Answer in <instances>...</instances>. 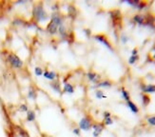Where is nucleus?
I'll list each match as a JSON object with an SVG mask.
<instances>
[{
  "instance_id": "obj_1",
  "label": "nucleus",
  "mask_w": 155,
  "mask_h": 137,
  "mask_svg": "<svg viewBox=\"0 0 155 137\" xmlns=\"http://www.w3.org/2000/svg\"><path fill=\"white\" fill-rule=\"evenodd\" d=\"M50 18L49 13L46 12L44 8V3L42 1L35 2L32 6L31 12V22L38 24L40 22L47 21Z\"/></svg>"
},
{
  "instance_id": "obj_2",
  "label": "nucleus",
  "mask_w": 155,
  "mask_h": 137,
  "mask_svg": "<svg viewBox=\"0 0 155 137\" xmlns=\"http://www.w3.org/2000/svg\"><path fill=\"white\" fill-rule=\"evenodd\" d=\"M7 62H8L12 68H17V70L22 68L24 66L23 60L15 52H9L8 53V55H7Z\"/></svg>"
},
{
  "instance_id": "obj_3",
  "label": "nucleus",
  "mask_w": 155,
  "mask_h": 137,
  "mask_svg": "<svg viewBox=\"0 0 155 137\" xmlns=\"http://www.w3.org/2000/svg\"><path fill=\"white\" fill-rule=\"evenodd\" d=\"M92 125H93V119L91 115L83 116L78 122V128L81 131H84V132H89L90 129H91Z\"/></svg>"
},
{
  "instance_id": "obj_4",
  "label": "nucleus",
  "mask_w": 155,
  "mask_h": 137,
  "mask_svg": "<svg viewBox=\"0 0 155 137\" xmlns=\"http://www.w3.org/2000/svg\"><path fill=\"white\" fill-rule=\"evenodd\" d=\"M93 38L95 39L97 42H99L100 44H102V45H104L106 48H107L110 51H114V49H113V46H112V44L110 43V41L109 40V38H107L105 34H103V33H99V34H95V35L93 36Z\"/></svg>"
},
{
  "instance_id": "obj_5",
  "label": "nucleus",
  "mask_w": 155,
  "mask_h": 137,
  "mask_svg": "<svg viewBox=\"0 0 155 137\" xmlns=\"http://www.w3.org/2000/svg\"><path fill=\"white\" fill-rule=\"evenodd\" d=\"M110 15L112 20L113 27L121 28V26H122V15H121V12L119 10H113L110 12Z\"/></svg>"
},
{
  "instance_id": "obj_6",
  "label": "nucleus",
  "mask_w": 155,
  "mask_h": 137,
  "mask_svg": "<svg viewBox=\"0 0 155 137\" xmlns=\"http://www.w3.org/2000/svg\"><path fill=\"white\" fill-rule=\"evenodd\" d=\"M58 29H59V26L53 21L52 19H51L49 23L46 26V32L49 34H51V35H55V34H57Z\"/></svg>"
},
{
  "instance_id": "obj_7",
  "label": "nucleus",
  "mask_w": 155,
  "mask_h": 137,
  "mask_svg": "<svg viewBox=\"0 0 155 137\" xmlns=\"http://www.w3.org/2000/svg\"><path fill=\"white\" fill-rule=\"evenodd\" d=\"M104 124L103 123H93L92 125V134L94 137H100L104 131Z\"/></svg>"
},
{
  "instance_id": "obj_8",
  "label": "nucleus",
  "mask_w": 155,
  "mask_h": 137,
  "mask_svg": "<svg viewBox=\"0 0 155 137\" xmlns=\"http://www.w3.org/2000/svg\"><path fill=\"white\" fill-rule=\"evenodd\" d=\"M87 78L89 79L91 82H92L93 84L96 85V84H98L99 82L101 81V75L98 74L95 72L90 71V72H87Z\"/></svg>"
},
{
  "instance_id": "obj_9",
  "label": "nucleus",
  "mask_w": 155,
  "mask_h": 137,
  "mask_svg": "<svg viewBox=\"0 0 155 137\" xmlns=\"http://www.w3.org/2000/svg\"><path fill=\"white\" fill-rule=\"evenodd\" d=\"M68 16L72 20L76 19V17L78 16V10L75 7V5H73L72 3L69 4L68 6Z\"/></svg>"
},
{
  "instance_id": "obj_10",
  "label": "nucleus",
  "mask_w": 155,
  "mask_h": 137,
  "mask_svg": "<svg viewBox=\"0 0 155 137\" xmlns=\"http://www.w3.org/2000/svg\"><path fill=\"white\" fill-rule=\"evenodd\" d=\"M15 131L16 132V135H18L19 137H31L28 131L20 125H15Z\"/></svg>"
},
{
  "instance_id": "obj_11",
  "label": "nucleus",
  "mask_w": 155,
  "mask_h": 137,
  "mask_svg": "<svg viewBox=\"0 0 155 137\" xmlns=\"http://www.w3.org/2000/svg\"><path fill=\"white\" fill-rule=\"evenodd\" d=\"M43 76L46 78V79H48V80H50L51 82V81H54V80H56L57 79V77H58V74L55 72H53V71H49V70H46L44 71V72H43Z\"/></svg>"
},
{
  "instance_id": "obj_12",
  "label": "nucleus",
  "mask_w": 155,
  "mask_h": 137,
  "mask_svg": "<svg viewBox=\"0 0 155 137\" xmlns=\"http://www.w3.org/2000/svg\"><path fill=\"white\" fill-rule=\"evenodd\" d=\"M75 89L73 87L72 84L67 82V83H64L62 86V93H69V94H72L74 93Z\"/></svg>"
},
{
  "instance_id": "obj_13",
  "label": "nucleus",
  "mask_w": 155,
  "mask_h": 137,
  "mask_svg": "<svg viewBox=\"0 0 155 137\" xmlns=\"http://www.w3.org/2000/svg\"><path fill=\"white\" fill-rule=\"evenodd\" d=\"M132 20L134 23L138 24L139 26H145V21H146V16L141 13H137V15H133Z\"/></svg>"
},
{
  "instance_id": "obj_14",
  "label": "nucleus",
  "mask_w": 155,
  "mask_h": 137,
  "mask_svg": "<svg viewBox=\"0 0 155 137\" xmlns=\"http://www.w3.org/2000/svg\"><path fill=\"white\" fill-rule=\"evenodd\" d=\"M50 87L52 89L53 91L57 93H61L62 94V86H61V83L56 79L54 81H51L50 83Z\"/></svg>"
},
{
  "instance_id": "obj_15",
  "label": "nucleus",
  "mask_w": 155,
  "mask_h": 137,
  "mask_svg": "<svg viewBox=\"0 0 155 137\" xmlns=\"http://www.w3.org/2000/svg\"><path fill=\"white\" fill-rule=\"evenodd\" d=\"M141 89H142L143 93H146V94H150V93L155 92V85H153V84L142 85L141 86Z\"/></svg>"
},
{
  "instance_id": "obj_16",
  "label": "nucleus",
  "mask_w": 155,
  "mask_h": 137,
  "mask_svg": "<svg viewBox=\"0 0 155 137\" xmlns=\"http://www.w3.org/2000/svg\"><path fill=\"white\" fill-rule=\"evenodd\" d=\"M28 98L31 100H36L37 98V90L35 86H30L28 90Z\"/></svg>"
},
{
  "instance_id": "obj_17",
  "label": "nucleus",
  "mask_w": 155,
  "mask_h": 137,
  "mask_svg": "<svg viewBox=\"0 0 155 137\" xmlns=\"http://www.w3.org/2000/svg\"><path fill=\"white\" fill-rule=\"evenodd\" d=\"M127 107L130 109V111L132 112V113H134V114H137V113H139V112H140V109H139V108L137 107V105L135 104L134 102H132L131 100H130V101H127Z\"/></svg>"
},
{
  "instance_id": "obj_18",
  "label": "nucleus",
  "mask_w": 155,
  "mask_h": 137,
  "mask_svg": "<svg viewBox=\"0 0 155 137\" xmlns=\"http://www.w3.org/2000/svg\"><path fill=\"white\" fill-rule=\"evenodd\" d=\"M35 119H36V112L35 111H32V109H29L26 114L27 122H33L35 121Z\"/></svg>"
},
{
  "instance_id": "obj_19",
  "label": "nucleus",
  "mask_w": 155,
  "mask_h": 137,
  "mask_svg": "<svg viewBox=\"0 0 155 137\" xmlns=\"http://www.w3.org/2000/svg\"><path fill=\"white\" fill-rule=\"evenodd\" d=\"M96 88H110L112 86V82L110 80H104V81H100L98 84L95 85Z\"/></svg>"
},
{
  "instance_id": "obj_20",
  "label": "nucleus",
  "mask_w": 155,
  "mask_h": 137,
  "mask_svg": "<svg viewBox=\"0 0 155 137\" xmlns=\"http://www.w3.org/2000/svg\"><path fill=\"white\" fill-rule=\"evenodd\" d=\"M120 91H121V94H122L123 99H124L126 102H127V101H130V92H127L124 87L121 88V89H120Z\"/></svg>"
},
{
  "instance_id": "obj_21",
  "label": "nucleus",
  "mask_w": 155,
  "mask_h": 137,
  "mask_svg": "<svg viewBox=\"0 0 155 137\" xmlns=\"http://www.w3.org/2000/svg\"><path fill=\"white\" fill-rule=\"evenodd\" d=\"M150 102H151V99L150 97V95L146 94V93H143L142 94V104H143V106L144 107L149 106L150 104Z\"/></svg>"
},
{
  "instance_id": "obj_22",
  "label": "nucleus",
  "mask_w": 155,
  "mask_h": 137,
  "mask_svg": "<svg viewBox=\"0 0 155 137\" xmlns=\"http://www.w3.org/2000/svg\"><path fill=\"white\" fill-rule=\"evenodd\" d=\"M95 96H96V98L97 99H105V98H107V95L104 93V92L103 91H101V90H97L96 92H95Z\"/></svg>"
},
{
  "instance_id": "obj_23",
  "label": "nucleus",
  "mask_w": 155,
  "mask_h": 137,
  "mask_svg": "<svg viewBox=\"0 0 155 137\" xmlns=\"http://www.w3.org/2000/svg\"><path fill=\"white\" fill-rule=\"evenodd\" d=\"M138 60H139V55H130V57L129 58V64L134 65Z\"/></svg>"
},
{
  "instance_id": "obj_24",
  "label": "nucleus",
  "mask_w": 155,
  "mask_h": 137,
  "mask_svg": "<svg viewBox=\"0 0 155 137\" xmlns=\"http://www.w3.org/2000/svg\"><path fill=\"white\" fill-rule=\"evenodd\" d=\"M18 111L20 112H26L27 113V112L29 111V107L27 104H21V105L18 106Z\"/></svg>"
},
{
  "instance_id": "obj_25",
  "label": "nucleus",
  "mask_w": 155,
  "mask_h": 137,
  "mask_svg": "<svg viewBox=\"0 0 155 137\" xmlns=\"http://www.w3.org/2000/svg\"><path fill=\"white\" fill-rule=\"evenodd\" d=\"M147 124L151 127H155V115H151V116H149L147 119Z\"/></svg>"
},
{
  "instance_id": "obj_26",
  "label": "nucleus",
  "mask_w": 155,
  "mask_h": 137,
  "mask_svg": "<svg viewBox=\"0 0 155 137\" xmlns=\"http://www.w3.org/2000/svg\"><path fill=\"white\" fill-rule=\"evenodd\" d=\"M43 68H41V67H35V75L36 76H42L43 75Z\"/></svg>"
},
{
  "instance_id": "obj_27",
  "label": "nucleus",
  "mask_w": 155,
  "mask_h": 137,
  "mask_svg": "<svg viewBox=\"0 0 155 137\" xmlns=\"http://www.w3.org/2000/svg\"><path fill=\"white\" fill-rule=\"evenodd\" d=\"M147 5V3L145 2V1H139L138 5H137V7H136V9H137L138 11H142V10H144V9L146 8Z\"/></svg>"
},
{
  "instance_id": "obj_28",
  "label": "nucleus",
  "mask_w": 155,
  "mask_h": 137,
  "mask_svg": "<svg viewBox=\"0 0 155 137\" xmlns=\"http://www.w3.org/2000/svg\"><path fill=\"white\" fill-rule=\"evenodd\" d=\"M113 119L111 117H109V118H104V121H103V124L104 126H110L113 124Z\"/></svg>"
},
{
  "instance_id": "obj_29",
  "label": "nucleus",
  "mask_w": 155,
  "mask_h": 137,
  "mask_svg": "<svg viewBox=\"0 0 155 137\" xmlns=\"http://www.w3.org/2000/svg\"><path fill=\"white\" fill-rule=\"evenodd\" d=\"M23 23H25L21 18H15V20L12 21L13 25H22Z\"/></svg>"
},
{
  "instance_id": "obj_30",
  "label": "nucleus",
  "mask_w": 155,
  "mask_h": 137,
  "mask_svg": "<svg viewBox=\"0 0 155 137\" xmlns=\"http://www.w3.org/2000/svg\"><path fill=\"white\" fill-rule=\"evenodd\" d=\"M121 41H122L123 44H127V42L129 41V37H127L126 34H122V35H121Z\"/></svg>"
},
{
  "instance_id": "obj_31",
  "label": "nucleus",
  "mask_w": 155,
  "mask_h": 137,
  "mask_svg": "<svg viewBox=\"0 0 155 137\" xmlns=\"http://www.w3.org/2000/svg\"><path fill=\"white\" fill-rule=\"evenodd\" d=\"M72 132H73V134H75V135L79 136L80 133H81V129H80L79 128H73V129H72Z\"/></svg>"
},
{
  "instance_id": "obj_32",
  "label": "nucleus",
  "mask_w": 155,
  "mask_h": 137,
  "mask_svg": "<svg viewBox=\"0 0 155 137\" xmlns=\"http://www.w3.org/2000/svg\"><path fill=\"white\" fill-rule=\"evenodd\" d=\"M84 33L86 34V36H87V37H90V36L91 35V32L90 29H85V30H84Z\"/></svg>"
},
{
  "instance_id": "obj_33",
  "label": "nucleus",
  "mask_w": 155,
  "mask_h": 137,
  "mask_svg": "<svg viewBox=\"0 0 155 137\" xmlns=\"http://www.w3.org/2000/svg\"><path fill=\"white\" fill-rule=\"evenodd\" d=\"M103 116H104V118H109V117H111V113L110 112H104Z\"/></svg>"
},
{
  "instance_id": "obj_34",
  "label": "nucleus",
  "mask_w": 155,
  "mask_h": 137,
  "mask_svg": "<svg viewBox=\"0 0 155 137\" xmlns=\"http://www.w3.org/2000/svg\"><path fill=\"white\" fill-rule=\"evenodd\" d=\"M131 55H138V49L137 48H134L131 51Z\"/></svg>"
},
{
  "instance_id": "obj_35",
  "label": "nucleus",
  "mask_w": 155,
  "mask_h": 137,
  "mask_svg": "<svg viewBox=\"0 0 155 137\" xmlns=\"http://www.w3.org/2000/svg\"><path fill=\"white\" fill-rule=\"evenodd\" d=\"M2 16H3V15H2V12H0V18H1Z\"/></svg>"
}]
</instances>
